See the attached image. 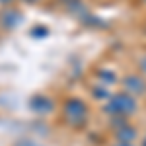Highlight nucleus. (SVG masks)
Instances as JSON below:
<instances>
[{
  "label": "nucleus",
  "instance_id": "2",
  "mask_svg": "<svg viewBox=\"0 0 146 146\" xmlns=\"http://www.w3.org/2000/svg\"><path fill=\"white\" fill-rule=\"evenodd\" d=\"M144 146H146V140H144Z\"/></svg>",
  "mask_w": 146,
  "mask_h": 146
},
{
  "label": "nucleus",
  "instance_id": "1",
  "mask_svg": "<svg viewBox=\"0 0 146 146\" xmlns=\"http://www.w3.org/2000/svg\"><path fill=\"white\" fill-rule=\"evenodd\" d=\"M84 113H86V109H84V105L82 103H78V101H70L66 105V115L68 117H80V119H84Z\"/></svg>",
  "mask_w": 146,
  "mask_h": 146
}]
</instances>
